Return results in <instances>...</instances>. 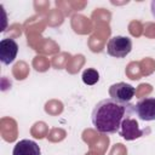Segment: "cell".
Instances as JSON below:
<instances>
[{
	"label": "cell",
	"instance_id": "cell-3",
	"mask_svg": "<svg viewBox=\"0 0 155 155\" xmlns=\"http://www.w3.org/2000/svg\"><path fill=\"white\" fill-rule=\"evenodd\" d=\"M109 96L111 99L119 103H130L134 97L136 88L126 82H116L109 87Z\"/></svg>",
	"mask_w": 155,
	"mask_h": 155
},
{
	"label": "cell",
	"instance_id": "cell-2",
	"mask_svg": "<svg viewBox=\"0 0 155 155\" xmlns=\"http://www.w3.org/2000/svg\"><path fill=\"white\" fill-rule=\"evenodd\" d=\"M132 50V40L128 36L116 35L109 39L107 44V53L115 58L126 57Z\"/></svg>",
	"mask_w": 155,
	"mask_h": 155
},
{
	"label": "cell",
	"instance_id": "cell-5",
	"mask_svg": "<svg viewBox=\"0 0 155 155\" xmlns=\"http://www.w3.org/2000/svg\"><path fill=\"white\" fill-rule=\"evenodd\" d=\"M117 133L126 140H134V139L143 137L145 134V130H142L139 127L136 119L127 117L122 121Z\"/></svg>",
	"mask_w": 155,
	"mask_h": 155
},
{
	"label": "cell",
	"instance_id": "cell-1",
	"mask_svg": "<svg viewBox=\"0 0 155 155\" xmlns=\"http://www.w3.org/2000/svg\"><path fill=\"white\" fill-rule=\"evenodd\" d=\"M133 113L134 104L119 103L111 98H105L94 105L91 113V122L97 132L111 134L119 132L122 121L131 117Z\"/></svg>",
	"mask_w": 155,
	"mask_h": 155
},
{
	"label": "cell",
	"instance_id": "cell-4",
	"mask_svg": "<svg viewBox=\"0 0 155 155\" xmlns=\"http://www.w3.org/2000/svg\"><path fill=\"white\" fill-rule=\"evenodd\" d=\"M136 115L143 121L155 120V97H144L134 104Z\"/></svg>",
	"mask_w": 155,
	"mask_h": 155
},
{
	"label": "cell",
	"instance_id": "cell-7",
	"mask_svg": "<svg viewBox=\"0 0 155 155\" xmlns=\"http://www.w3.org/2000/svg\"><path fill=\"white\" fill-rule=\"evenodd\" d=\"M12 155H41V149L31 139H21L15 144Z\"/></svg>",
	"mask_w": 155,
	"mask_h": 155
},
{
	"label": "cell",
	"instance_id": "cell-6",
	"mask_svg": "<svg viewBox=\"0 0 155 155\" xmlns=\"http://www.w3.org/2000/svg\"><path fill=\"white\" fill-rule=\"evenodd\" d=\"M18 53V44L16 42L15 39L11 38H5L1 39L0 41V61L2 64H11Z\"/></svg>",
	"mask_w": 155,
	"mask_h": 155
},
{
	"label": "cell",
	"instance_id": "cell-9",
	"mask_svg": "<svg viewBox=\"0 0 155 155\" xmlns=\"http://www.w3.org/2000/svg\"><path fill=\"white\" fill-rule=\"evenodd\" d=\"M150 11H151L153 17L155 18V0H153V1L150 2Z\"/></svg>",
	"mask_w": 155,
	"mask_h": 155
},
{
	"label": "cell",
	"instance_id": "cell-8",
	"mask_svg": "<svg viewBox=\"0 0 155 155\" xmlns=\"http://www.w3.org/2000/svg\"><path fill=\"white\" fill-rule=\"evenodd\" d=\"M81 79H82V82L85 85H88V86H92L94 84L98 82L99 80V73L96 70V69H92V68H87L82 71V75H81Z\"/></svg>",
	"mask_w": 155,
	"mask_h": 155
}]
</instances>
